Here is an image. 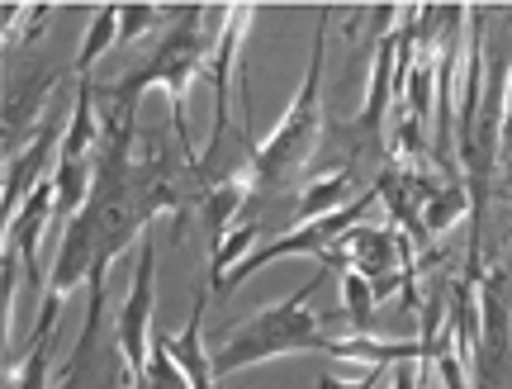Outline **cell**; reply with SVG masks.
<instances>
[{"label": "cell", "mask_w": 512, "mask_h": 389, "mask_svg": "<svg viewBox=\"0 0 512 389\" xmlns=\"http://www.w3.org/2000/svg\"><path fill=\"white\" fill-rule=\"evenodd\" d=\"M323 290V271L309 276L290 299H280V304H266V309H256L247 323H238L228 342H223L219 352H214V375H233L242 366H266L275 356H309V352H328L332 337L318 328V318L309 314L313 295Z\"/></svg>", "instance_id": "6da1fadb"}, {"label": "cell", "mask_w": 512, "mask_h": 389, "mask_svg": "<svg viewBox=\"0 0 512 389\" xmlns=\"http://www.w3.org/2000/svg\"><path fill=\"white\" fill-rule=\"evenodd\" d=\"M323 38H328V10L318 15L313 48H309V72L299 81L290 110L280 114V124H275L271 138H261L252 148L256 190H271V186L294 181V176L313 162L318 143H323Z\"/></svg>", "instance_id": "7a4b0ae2"}, {"label": "cell", "mask_w": 512, "mask_h": 389, "mask_svg": "<svg viewBox=\"0 0 512 389\" xmlns=\"http://www.w3.org/2000/svg\"><path fill=\"white\" fill-rule=\"evenodd\" d=\"M380 200V181L370 190H361V195H351L342 209H332V214H323V219H313V223H299V228H290L285 238H275V242H266V247H256L247 261H238L233 271H228V280L219 285V295H228V290H238L247 276H256L261 266H271V261H280V257H328L332 247H342L347 242V233L356 228V223H366V214H370V204Z\"/></svg>", "instance_id": "3957f363"}, {"label": "cell", "mask_w": 512, "mask_h": 389, "mask_svg": "<svg viewBox=\"0 0 512 389\" xmlns=\"http://www.w3.org/2000/svg\"><path fill=\"white\" fill-rule=\"evenodd\" d=\"M479 304V347H475V389H512V271H484L475 290Z\"/></svg>", "instance_id": "277c9868"}, {"label": "cell", "mask_w": 512, "mask_h": 389, "mask_svg": "<svg viewBox=\"0 0 512 389\" xmlns=\"http://www.w3.org/2000/svg\"><path fill=\"white\" fill-rule=\"evenodd\" d=\"M152 299H157V242L138 238V271H133V285H128V299L119 309V328H114V342H119V356H124V375L133 380V389L143 385L147 375V356H152Z\"/></svg>", "instance_id": "5b68a950"}, {"label": "cell", "mask_w": 512, "mask_h": 389, "mask_svg": "<svg viewBox=\"0 0 512 389\" xmlns=\"http://www.w3.org/2000/svg\"><path fill=\"white\" fill-rule=\"evenodd\" d=\"M252 24V5H223V29L214 38V57H209V86H214V133H209V162H219L223 143H228V91H233V72H238V43ZM209 162L200 167V176L209 171ZM209 195V190H204Z\"/></svg>", "instance_id": "8992f818"}, {"label": "cell", "mask_w": 512, "mask_h": 389, "mask_svg": "<svg viewBox=\"0 0 512 389\" xmlns=\"http://www.w3.org/2000/svg\"><path fill=\"white\" fill-rule=\"evenodd\" d=\"M119 375H124V356H119V342L114 347L105 342V309L86 304V323L72 347V361L62 366L57 389H119Z\"/></svg>", "instance_id": "52a82bcc"}, {"label": "cell", "mask_w": 512, "mask_h": 389, "mask_svg": "<svg viewBox=\"0 0 512 389\" xmlns=\"http://www.w3.org/2000/svg\"><path fill=\"white\" fill-rule=\"evenodd\" d=\"M484 10L465 19V57H460V81H456V162L460 171L470 167L475 157V119H479V100H484Z\"/></svg>", "instance_id": "ba28073f"}, {"label": "cell", "mask_w": 512, "mask_h": 389, "mask_svg": "<svg viewBox=\"0 0 512 389\" xmlns=\"http://www.w3.org/2000/svg\"><path fill=\"white\" fill-rule=\"evenodd\" d=\"M62 138H67L62 119H57V114H48V119L38 124V133L29 138V148H24L15 162H10V171H5V200H0V214H5V223L15 219L19 209H24V200H29V195H34V190L48 181L53 152H62V148H57Z\"/></svg>", "instance_id": "9c48e42d"}, {"label": "cell", "mask_w": 512, "mask_h": 389, "mask_svg": "<svg viewBox=\"0 0 512 389\" xmlns=\"http://www.w3.org/2000/svg\"><path fill=\"white\" fill-rule=\"evenodd\" d=\"M394 57H399V29H389L375 48V62H370V91H366V110L356 114V133L375 143L389 124V110H394Z\"/></svg>", "instance_id": "30bf717a"}, {"label": "cell", "mask_w": 512, "mask_h": 389, "mask_svg": "<svg viewBox=\"0 0 512 389\" xmlns=\"http://www.w3.org/2000/svg\"><path fill=\"white\" fill-rule=\"evenodd\" d=\"M53 209H57V186L53 176L43 181V186L24 200V209H19L15 219L5 223V242L10 247H19V257H24V271H29V280L38 285V238H43V228L53 223Z\"/></svg>", "instance_id": "8fae6325"}, {"label": "cell", "mask_w": 512, "mask_h": 389, "mask_svg": "<svg viewBox=\"0 0 512 389\" xmlns=\"http://www.w3.org/2000/svg\"><path fill=\"white\" fill-rule=\"evenodd\" d=\"M204 290H195V304H190V318H185L181 333H166V352L171 361L185 371L190 389H214L219 375H214V356L204 352Z\"/></svg>", "instance_id": "7c38bea8"}, {"label": "cell", "mask_w": 512, "mask_h": 389, "mask_svg": "<svg viewBox=\"0 0 512 389\" xmlns=\"http://www.w3.org/2000/svg\"><path fill=\"white\" fill-rule=\"evenodd\" d=\"M347 190H351V167H337L332 176H318V181L299 195V204H294V228L323 219L332 209H342V204H347Z\"/></svg>", "instance_id": "4fadbf2b"}, {"label": "cell", "mask_w": 512, "mask_h": 389, "mask_svg": "<svg viewBox=\"0 0 512 389\" xmlns=\"http://www.w3.org/2000/svg\"><path fill=\"white\" fill-rule=\"evenodd\" d=\"M48 91H53V76L38 72V76H29V81L19 86V95L5 100V148H15V133L34 119V110L48 100Z\"/></svg>", "instance_id": "5bb4252c"}, {"label": "cell", "mask_w": 512, "mask_h": 389, "mask_svg": "<svg viewBox=\"0 0 512 389\" xmlns=\"http://www.w3.org/2000/svg\"><path fill=\"white\" fill-rule=\"evenodd\" d=\"M114 43H119V5H100L91 19V29L81 38V53H76V76H91L95 57L110 53Z\"/></svg>", "instance_id": "9a60e30c"}, {"label": "cell", "mask_w": 512, "mask_h": 389, "mask_svg": "<svg viewBox=\"0 0 512 389\" xmlns=\"http://www.w3.org/2000/svg\"><path fill=\"white\" fill-rule=\"evenodd\" d=\"M256 238H261V219H242L228 238H223V247L209 257V280H214V290H219L223 280H228V271L238 266V261H247L252 257V247H256Z\"/></svg>", "instance_id": "2e32d148"}, {"label": "cell", "mask_w": 512, "mask_h": 389, "mask_svg": "<svg viewBox=\"0 0 512 389\" xmlns=\"http://www.w3.org/2000/svg\"><path fill=\"white\" fill-rule=\"evenodd\" d=\"M465 214H470V190H465V181H446L432 200L422 204V223H427V233H432V238L446 233L451 223H460Z\"/></svg>", "instance_id": "e0dca14e"}, {"label": "cell", "mask_w": 512, "mask_h": 389, "mask_svg": "<svg viewBox=\"0 0 512 389\" xmlns=\"http://www.w3.org/2000/svg\"><path fill=\"white\" fill-rule=\"evenodd\" d=\"M342 318L351 323V333H366L370 337V323H375V290L361 271H342Z\"/></svg>", "instance_id": "ac0fdd59"}, {"label": "cell", "mask_w": 512, "mask_h": 389, "mask_svg": "<svg viewBox=\"0 0 512 389\" xmlns=\"http://www.w3.org/2000/svg\"><path fill=\"white\" fill-rule=\"evenodd\" d=\"M48 371H53V337H29L24 347V366L10 371L5 389H48Z\"/></svg>", "instance_id": "d6986e66"}, {"label": "cell", "mask_w": 512, "mask_h": 389, "mask_svg": "<svg viewBox=\"0 0 512 389\" xmlns=\"http://www.w3.org/2000/svg\"><path fill=\"white\" fill-rule=\"evenodd\" d=\"M19 247H10V242H5V247H0V309H5V318H0V323H5V337H10V314H15V280H19Z\"/></svg>", "instance_id": "ffe728a7"}, {"label": "cell", "mask_w": 512, "mask_h": 389, "mask_svg": "<svg viewBox=\"0 0 512 389\" xmlns=\"http://www.w3.org/2000/svg\"><path fill=\"white\" fill-rule=\"evenodd\" d=\"M162 19V5H119V43L147 34Z\"/></svg>", "instance_id": "44dd1931"}, {"label": "cell", "mask_w": 512, "mask_h": 389, "mask_svg": "<svg viewBox=\"0 0 512 389\" xmlns=\"http://www.w3.org/2000/svg\"><path fill=\"white\" fill-rule=\"evenodd\" d=\"M384 375H389V366H370L366 380H337L332 371H323V375H318V389H375Z\"/></svg>", "instance_id": "7402d4cb"}, {"label": "cell", "mask_w": 512, "mask_h": 389, "mask_svg": "<svg viewBox=\"0 0 512 389\" xmlns=\"http://www.w3.org/2000/svg\"><path fill=\"white\" fill-rule=\"evenodd\" d=\"M503 162L512 167V72H508V95H503Z\"/></svg>", "instance_id": "603a6c76"}]
</instances>
